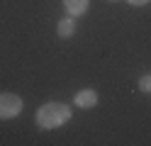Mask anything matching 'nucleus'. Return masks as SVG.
<instances>
[{"instance_id": "nucleus-7", "label": "nucleus", "mask_w": 151, "mask_h": 146, "mask_svg": "<svg viewBox=\"0 0 151 146\" xmlns=\"http://www.w3.org/2000/svg\"><path fill=\"white\" fill-rule=\"evenodd\" d=\"M127 3H129V5H134V7H141V5H146L149 0H127Z\"/></svg>"}, {"instance_id": "nucleus-5", "label": "nucleus", "mask_w": 151, "mask_h": 146, "mask_svg": "<svg viewBox=\"0 0 151 146\" xmlns=\"http://www.w3.org/2000/svg\"><path fill=\"white\" fill-rule=\"evenodd\" d=\"M73 32H76V22H73L71 17L61 19V22H59V27H56V34H59L61 39H68V37H73Z\"/></svg>"}, {"instance_id": "nucleus-1", "label": "nucleus", "mask_w": 151, "mask_h": 146, "mask_svg": "<svg viewBox=\"0 0 151 146\" xmlns=\"http://www.w3.org/2000/svg\"><path fill=\"white\" fill-rule=\"evenodd\" d=\"M37 124L42 129H56L71 119V107L63 105V102H46L37 110Z\"/></svg>"}, {"instance_id": "nucleus-4", "label": "nucleus", "mask_w": 151, "mask_h": 146, "mask_svg": "<svg viewBox=\"0 0 151 146\" xmlns=\"http://www.w3.org/2000/svg\"><path fill=\"white\" fill-rule=\"evenodd\" d=\"M63 5H66L71 17H78V15H83L88 10V0H63Z\"/></svg>"}, {"instance_id": "nucleus-3", "label": "nucleus", "mask_w": 151, "mask_h": 146, "mask_svg": "<svg viewBox=\"0 0 151 146\" xmlns=\"http://www.w3.org/2000/svg\"><path fill=\"white\" fill-rule=\"evenodd\" d=\"M95 105H98V93L95 90H81L76 95V107H81V110H90Z\"/></svg>"}, {"instance_id": "nucleus-6", "label": "nucleus", "mask_w": 151, "mask_h": 146, "mask_svg": "<svg viewBox=\"0 0 151 146\" xmlns=\"http://www.w3.org/2000/svg\"><path fill=\"white\" fill-rule=\"evenodd\" d=\"M139 90L141 93H151V76H141L139 78Z\"/></svg>"}, {"instance_id": "nucleus-2", "label": "nucleus", "mask_w": 151, "mask_h": 146, "mask_svg": "<svg viewBox=\"0 0 151 146\" xmlns=\"http://www.w3.org/2000/svg\"><path fill=\"white\" fill-rule=\"evenodd\" d=\"M22 112V100L12 93H0V119H10Z\"/></svg>"}, {"instance_id": "nucleus-8", "label": "nucleus", "mask_w": 151, "mask_h": 146, "mask_svg": "<svg viewBox=\"0 0 151 146\" xmlns=\"http://www.w3.org/2000/svg\"><path fill=\"white\" fill-rule=\"evenodd\" d=\"M110 3H117V0H110Z\"/></svg>"}]
</instances>
